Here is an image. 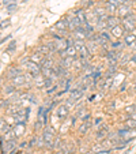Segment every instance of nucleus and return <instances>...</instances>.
Returning <instances> with one entry per match:
<instances>
[{"mask_svg": "<svg viewBox=\"0 0 136 154\" xmlns=\"http://www.w3.org/2000/svg\"><path fill=\"white\" fill-rule=\"evenodd\" d=\"M123 26L127 32H132L136 27V17L133 14H129L128 17L124 18V22H123Z\"/></svg>", "mask_w": 136, "mask_h": 154, "instance_id": "obj_1", "label": "nucleus"}, {"mask_svg": "<svg viewBox=\"0 0 136 154\" xmlns=\"http://www.w3.org/2000/svg\"><path fill=\"white\" fill-rule=\"evenodd\" d=\"M75 47H76V49H78V52L80 53V57H89L90 56V50L86 48V45L83 44V41L82 40H79V41H76V44H75Z\"/></svg>", "mask_w": 136, "mask_h": 154, "instance_id": "obj_2", "label": "nucleus"}, {"mask_svg": "<svg viewBox=\"0 0 136 154\" xmlns=\"http://www.w3.org/2000/svg\"><path fill=\"white\" fill-rule=\"evenodd\" d=\"M82 94H83L82 90H78V89L71 90V93H69V100L67 101V105H72L75 101H78L80 97H82Z\"/></svg>", "mask_w": 136, "mask_h": 154, "instance_id": "obj_3", "label": "nucleus"}, {"mask_svg": "<svg viewBox=\"0 0 136 154\" xmlns=\"http://www.w3.org/2000/svg\"><path fill=\"white\" fill-rule=\"evenodd\" d=\"M89 34L90 33L84 29V26H80V27H78V29L75 30V37H76L78 40H84L86 37H89Z\"/></svg>", "mask_w": 136, "mask_h": 154, "instance_id": "obj_4", "label": "nucleus"}, {"mask_svg": "<svg viewBox=\"0 0 136 154\" xmlns=\"http://www.w3.org/2000/svg\"><path fill=\"white\" fill-rule=\"evenodd\" d=\"M53 139H55V135H53V131L52 130H46L44 132V142H45V145H48V146H53Z\"/></svg>", "mask_w": 136, "mask_h": 154, "instance_id": "obj_5", "label": "nucleus"}, {"mask_svg": "<svg viewBox=\"0 0 136 154\" xmlns=\"http://www.w3.org/2000/svg\"><path fill=\"white\" fill-rule=\"evenodd\" d=\"M27 68H29V71L31 72V75H34V77H37V75L41 72V68L38 67L37 63H33V62L27 63Z\"/></svg>", "mask_w": 136, "mask_h": 154, "instance_id": "obj_6", "label": "nucleus"}, {"mask_svg": "<svg viewBox=\"0 0 136 154\" xmlns=\"http://www.w3.org/2000/svg\"><path fill=\"white\" fill-rule=\"evenodd\" d=\"M76 53H78L76 47H74V45H69V47H68L67 49H65L64 53H63V57H65V56H71V57H74Z\"/></svg>", "mask_w": 136, "mask_h": 154, "instance_id": "obj_7", "label": "nucleus"}, {"mask_svg": "<svg viewBox=\"0 0 136 154\" xmlns=\"http://www.w3.org/2000/svg\"><path fill=\"white\" fill-rule=\"evenodd\" d=\"M15 145H16V143H15V140H7L6 142V145H4L3 143V153H8V151H12L14 150V147H15Z\"/></svg>", "mask_w": 136, "mask_h": 154, "instance_id": "obj_8", "label": "nucleus"}, {"mask_svg": "<svg viewBox=\"0 0 136 154\" xmlns=\"http://www.w3.org/2000/svg\"><path fill=\"white\" fill-rule=\"evenodd\" d=\"M23 128H25L23 123H16V125H15V128H14L15 136H21L22 134H23Z\"/></svg>", "mask_w": 136, "mask_h": 154, "instance_id": "obj_9", "label": "nucleus"}, {"mask_svg": "<svg viewBox=\"0 0 136 154\" xmlns=\"http://www.w3.org/2000/svg\"><path fill=\"white\" fill-rule=\"evenodd\" d=\"M105 10H106L108 12H114L116 10H117V4H114V3H112V2H106V6H105Z\"/></svg>", "mask_w": 136, "mask_h": 154, "instance_id": "obj_10", "label": "nucleus"}, {"mask_svg": "<svg viewBox=\"0 0 136 154\" xmlns=\"http://www.w3.org/2000/svg\"><path fill=\"white\" fill-rule=\"evenodd\" d=\"M135 41H136V36L133 34V33H129V34L125 36V44L127 45H132Z\"/></svg>", "mask_w": 136, "mask_h": 154, "instance_id": "obj_11", "label": "nucleus"}, {"mask_svg": "<svg viewBox=\"0 0 136 154\" xmlns=\"http://www.w3.org/2000/svg\"><path fill=\"white\" fill-rule=\"evenodd\" d=\"M118 14L121 15V17H128V15L131 14V12H129V7L123 4V6L120 7V11H118Z\"/></svg>", "mask_w": 136, "mask_h": 154, "instance_id": "obj_12", "label": "nucleus"}, {"mask_svg": "<svg viewBox=\"0 0 136 154\" xmlns=\"http://www.w3.org/2000/svg\"><path fill=\"white\" fill-rule=\"evenodd\" d=\"M106 25L109 27H116V26H118V21H117V18H113V17H109L108 18V22H106Z\"/></svg>", "mask_w": 136, "mask_h": 154, "instance_id": "obj_13", "label": "nucleus"}, {"mask_svg": "<svg viewBox=\"0 0 136 154\" xmlns=\"http://www.w3.org/2000/svg\"><path fill=\"white\" fill-rule=\"evenodd\" d=\"M25 82H26V77H23V75H16V77H14L15 85H23Z\"/></svg>", "mask_w": 136, "mask_h": 154, "instance_id": "obj_14", "label": "nucleus"}, {"mask_svg": "<svg viewBox=\"0 0 136 154\" xmlns=\"http://www.w3.org/2000/svg\"><path fill=\"white\" fill-rule=\"evenodd\" d=\"M72 64V57L71 56H65V57H63V60H61V65L63 67H69V65Z\"/></svg>", "mask_w": 136, "mask_h": 154, "instance_id": "obj_15", "label": "nucleus"}, {"mask_svg": "<svg viewBox=\"0 0 136 154\" xmlns=\"http://www.w3.org/2000/svg\"><path fill=\"white\" fill-rule=\"evenodd\" d=\"M41 67H49V68H53V62L50 59H48V57H45L44 60H42L41 63Z\"/></svg>", "mask_w": 136, "mask_h": 154, "instance_id": "obj_16", "label": "nucleus"}, {"mask_svg": "<svg viewBox=\"0 0 136 154\" xmlns=\"http://www.w3.org/2000/svg\"><path fill=\"white\" fill-rule=\"evenodd\" d=\"M112 34H113V36H116V37H121V34H123V29H121L120 26L113 27V29H112Z\"/></svg>", "mask_w": 136, "mask_h": 154, "instance_id": "obj_17", "label": "nucleus"}, {"mask_svg": "<svg viewBox=\"0 0 136 154\" xmlns=\"http://www.w3.org/2000/svg\"><path fill=\"white\" fill-rule=\"evenodd\" d=\"M56 27L57 29H60V30H63V32H64V30H67V27H68V23L65 21H59L56 23Z\"/></svg>", "mask_w": 136, "mask_h": 154, "instance_id": "obj_18", "label": "nucleus"}, {"mask_svg": "<svg viewBox=\"0 0 136 154\" xmlns=\"http://www.w3.org/2000/svg\"><path fill=\"white\" fill-rule=\"evenodd\" d=\"M68 115V109H67V107H60L59 108V116L60 117H65V116Z\"/></svg>", "mask_w": 136, "mask_h": 154, "instance_id": "obj_19", "label": "nucleus"}, {"mask_svg": "<svg viewBox=\"0 0 136 154\" xmlns=\"http://www.w3.org/2000/svg\"><path fill=\"white\" fill-rule=\"evenodd\" d=\"M89 127H90V124L87 123V120H86V122L83 123V125H80V128H79L80 134H86V132H87V130H89Z\"/></svg>", "mask_w": 136, "mask_h": 154, "instance_id": "obj_20", "label": "nucleus"}, {"mask_svg": "<svg viewBox=\"0 0 136 154\" xmlns=\"http://www.w3.org/2000/svg\"><path fill=\"white\" fill-rule=\"evenodd\" d=\"M38 52H40V53L48 55V53L50 52V49H49V47H48V45H46V47H40V48H38Z\"/></svg>", "mask_w": 136, "mask_h": 154, "instance_id": "obj_21", "label": "nucleus"}, {"mask_svg": "<svg viewBox=\"0 0 136 154\" xmlns=\"http://www.w3.org/2000/svg\"><path fill=\"white\" fill-rule=\"evenodd\" d=\"M16 8H18V6H16V4H8V6H7V11H8L10 14H12V12H14Z\"/></svg>", "mask_w": 136, "mask_h": 154, "instance_id": "obj_22", "label": "nucleus"}, {"mask_svg": "<svg viewBox=\"0 0 136 154\" xmlns=\"http://www.w3.org/2000/svg\"><path fill=\"white\" fill-rule=\"evenodd\" d=\"M0 124H1V132H7V130H8V125L6 124V123H4V120H1V122H0Z\"/></svg>", "mask_w": 136, "mask_h": 154, "instance_id": "obj_23", "label": "nucleus"}, {"mask_svg": "<svg viewBox=\"0 0 136 154\" xmlns=\"http://www.w3.org/2000/svg\"><path fill=\"white\" fill-rule=\"evenodd\" d=\"M106 134H108V128L106 127H104V130L101 128L99 132H98V138H102V135H106Z\"/></svg>", "mask_w": 136, "mask_h": 154, "instance_id": "obj_24", "label": "nucleus"}, {"mask_svg": "<svg viewBox=\"0 0 136 154\" xmlns=\"http://www.w3.org/2000/svg\"><path fill=\"white\" fill-rule=\"evenodd\" d=\"M109 2L117 4V6H123V4H125V2H127V0H109Z\"/></svg>", "mask_w": 136, "mask_h": 154, "instance_id": "obj_25", "label": "nucleus"}, {"mask_svg": "<svg viewBox=\"0 0 136 154\" xmlns=\"http://www.w3.org/2000/svg\"><path fill=\"white\" fill-rule=\"evenodd\" d=\"M10 25V19H6V21H1V30H4L7 26Z\"/></svg>", "mask_w": 136, "mask_h": 154, "instance_id": "obj_26", "label": "nucleus"}, {"mask_svg": "<svg viewBox=\"0 0 136 154\" xmlns=\"http://www.w3.org/2000/svg\"><path fill=\"white\" fill-rule=\"evenodd\" d=\"M128 125H129V127H136V120H129V122H128Z\"/></svg>", "mask_w": 136, "mask_h": 154, "instance_id": "obj_27", "label": "nucleus"}, {"mask_svg": "<svg viewBox=\"0 0 136 154\" xmlns=\"http://www.w3.org/2000/svg\"><path fill=\"white\" fill-rule=\"evenodd\" d=\"M125 110H127L128 113H132L133 110H136V107H128V108H127V109H125Z\"/></svg>", "mask_w": 136, "mask_h": 154, "instance_id": "obj_28", "label": "nucleus"}, {"mask_svg": "<svg viewBox=\"0 0 136 154\" xmlns=\"http://www.w3.org/2000/svg\"><path fill=\"white\" fill-rule=\"evenodd\" d=\"M12 0H3V4H6V6H8V4H11Z\"/></svg>", "mask_w": 136, "mask_h": 154, "instance_id": "obj_29", "label": "nucleus"}, {"mask_svg": "<svg viewBox=\"0 0 136 154\" xmlns=\"http://www.w3.org/2000/svg\"><path fill=\"white\" fill-rule=\"evenodd\" d=\"M15 48V42H11V45H10V49H14Z\"/></svg>", "mask_w": 136, "mask_h": 154, "instance_id": "obj_30", "label": "nucleus"}, {"mask_svg": "<svg viewBox=\"0 0 136 154\" xmlns=\"http://www.w3.org/2000/svg\"><path fill=\"white\" fill-rule=\"evenodd\" d=\"M131 119H133V120H135V119H136V113H132V115H131Z\"/></svg>", "mask_w": 136, "mask_h": 154, "instance_id": "obj_31", "label": "nucleus"}, {"mask_svg": "<svg viewBox=\"0 0 136 154\" xmlns=\"http://www.w3.org/2000/svg\"><path fill=\"white\" fill-rule=\"evenodd\" d=\"M123 154H129V150H125V151H124V153H123Z\"/></svg>", "mask_w": 136, "mask_h": 154, "instance_id": "obj_32", "label": "nucleus"}, {"mask_svg": "<svg viewBox=\"0 0 136 154\" xmlns=\"http://www.w3.org/2000/svg\"><path fill=\"white\" fill-rule=\"evenodd\" d=\"M11 154H16V151H15V150H12V151H11Z\"/></svg>", "mask_w": 136, "mask_h": 154, "instance_id": "obj_33", "label": "nucleus"}, {"mask_svg": "<svg viewBox=\"0 0 136 154\" xmlns=\"http://www.w3.org/2000/svg\"><path fill=\"white\" fill-rule=\"evenodd\" d=\"M61 153H63V151H59V153H57V154H61ZM64 154H65V153H64Z\"/></svg>", "mask_w": 136, "mask_h": 154, "instance_id": "obj_34", "label": "nucleus"}, {"mask_svg": "<svg viewBox=\"0 0 136 154\" xmlns=\"http://www.w3.org/2000/svg\"><path fill=\"white\" fill-rule=\"evenodd\" d=\"M102 2H109V0H102Z\"/></svg>", "mask_w": 136, "mask_h": 154, "instance_id": "obj_35", "label": "nucleus"}, {"mask_svg": "<svg viewBox=\"0 0 136 154\" xmlns=\"http://www.w3.org/2000/svg\"><path fill=\"white\" fill-rule=\"evenodd\" d=\"M49 154H50V153H49Z\"/></svg>", "mask_w": 136, "mask_h": 154, "instance_id": "obj_36", "label": "nucleus"}]
</instances>
